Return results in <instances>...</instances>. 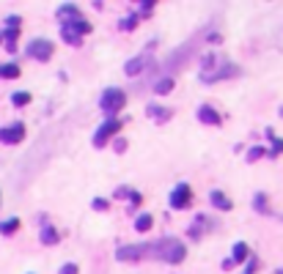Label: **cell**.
Segmentation results:
<instances>
[{"instance_id": "6da1fadb", "label": "cell", "mask_w": 283, "mask_h": 274, "mask_svg": "<svg viewBox=\"0 0 283 274\" xmlns=\"http://www.w3.org/2000/svg\"><path fill=\"white\" fill-rule=\"evenodd\" d=\"M239 69L228 61H220L215 52H206L204 63H201V83H220V80L237 77Z\"/></svg>"}, {"instance_id": "7a4b0ae2", "label": "cell", "mask_w": 283, "mask_h": 274, "mask_svg": "<svg viewBox=\"0 0 283 274\" xmlns=\"http://www.w3.org/2000/svg\"><path fill=\"white\" fill-rule=\"evenodd\" d=\"M154 244V258H160V260H168V263H181L184 260V255H187V247L179 241V238H173V236H168V238H160V241H151Z\"/></svg>"}, {"instance_id": "3957f363", "label": "cell", "mask_w": 283, "mask_h": 274, "mask_svg": "<svg viewBox=\"0 0 283 274\" xmlns=\"http://www.w3.org/2000/svg\"><path fill=\"white\" fill-rule=\"evenodd\" d=\"M124 104H127V96H124L121 88H108L99 96V107H102V113L108 115V118H116L124 110Z\"/></svg>"}, {"instance_id": "277c9868", "label": "cell", "mask_w": 283, "mask_h": 274, "mask_svg": "<svg viewBox=\"0 0 283 274\" xmlns=\"http://www.w3.org/2000/svg\"><path fill=\"white\" fill-rule=\"evenodd\" d=\"M143 258H154V244H124L116 249V260H143Z\"/></svg>"}, {"instance_id": "5b68a950", "label": "cell", "mask_w": 283, "mask_h": 274, "mask_svg": "<svg viewBox=\"0 0 283 274\" xmlns=\"http://www.w3.org/2000/svg\"><path fill=\"white\" fill-rule=\"evenodd\" d=\"M121 126H124L121 118H108L97 132H93V148H105V145H108L110 140H113V137L121 132Z\"/></svg>"}, {"instance_id": "8992f818", "label": "cell", "mask_w": 283, "mask_h": 274, "mask_svg": "<svg viewBox=\"0 0 283 274\" xmlns=\"http://www.w3.org/2000/svg\"><path fill=\"white\" fill-rule=\"evenodd\" d=\"M52 50H55V44H52L50 39H33V42L28 44L25 55L33 58V61H39V63H47L52 58Z\"/></svg>"}, {"instance_id": "52a82bcc", "label": "cell", "mask_w": 283, "mask_h": 274, "mask_svg": "<svg viewBox=\"0 0 283 274\" xmlns=\"http://www.w3.org/2000/svg\"><path fill=\"white\" fill-rule=\"evenodd\" d=\"M193 200V189L190 184H176L173 192H170V208H176V211H181V208H187Z\"/></svg>"}, {"instance_id": "ba28073f", "label": "cell", "mask_w": 283, "mask_h": 274, "mask_svg": "<svg viewBox=\"0 0 283 274\" xmlns=\"http://www.w3.org/2000/svg\"><path fill=\"white\" fill-rule=\"evenodd\" d=\"M22 140H25V124H22V121H17V124L0 129V143L14 145V143H22Z\"/></svg>"}, {"instance_id": "9c48e42d", "label": "cell", "mask_w": 283, "mask_h": 274, "mask_svg": "<svg viewBox=\"0 0 283 274\" xmlns=\"http://www.w3.org/2000/svg\"><path fill=\"white\" fill-rule=\"evenodd\" d=\"M58 20H61V25H72V22L82 20V14L74 3H63L61 9H58Z\"/></svg>"}, {"instance_id": "30bf717a", "label": "cell", "mask_w": 283, "mask_h": 274, "mask_svg": "<svg viewBox=\"0 0 283 274\" xmlns=\"http://www.w3.org/2000/svg\"><path fill=\"white\" fill-rule=\"evenodd\" d=\"M198 121H201V124L220 126V124H223V115L217 113V110L212 107V104H201V107H198Z\"/></svg>"}, {"instance_id": "8fae6325", "label": "cell", "mask_w": 283, "mask_h": 274, "mask_svg": "<svg viewBox=\"0 0 283 274\" xmlns=\"http://www.w3.org/2000/svg\"><path fill=\"white\" fill-rule=\"evenodd\" d=\"M212 225H215V222H209V219H206L204 214H198V217H196V222L190 225V238H193V241H198V238H201L204 233L212 228Z\"/></svg>"}, {"instance_id": "7c38bea8", "label": "cell", "mask_w": 283, "mask_h": 274, "mask_svg": "<svg viewBox=\"0 0 283 274\" xmlns=\"http://www.w3.org/2000/svg\"><path fill=\"white\" fill-rule=\"evenodd\" d=\"M209 200H212V206L220 208V211H231V208H234V203L228 200V195H226V192H220V189H212L209 192Z\"/></svg>"}, {"instance_id": "4fadbf2b", "label": "cell", "mask_w": 283, "mask_h": 274, "mask_svg": "<svg viewBox=\"0 0 283 274\" xmlns=\"http://www.w3.org/2000/svg\"><path fill=\"white\" fill-rule=\"evenodd\" d=\"M143 69H146V52H143V55H138V58H132V61H127V63H124V72H127L129 77H138V74L143 72Z\"/></svg>"}, {"instance_id": "5bb4252c", "label": "cell", "mask_w": 283, "mask_h": 274, "mask_svg": "<svg viewBox=\"0 0 283 274\" xmlns=\"http://www.w3.org/2000/svg\"><path fill=\"white\" fill-rule=\"evenodd\" d=\"M247 258H250V247H247L245 241H237L231 247V258L228 260H231V263H242V260H247Z\"/></svg>"}, {"instance_id": "9a60e30c", "label": "cell", "mask_w": 283, "mask_h": 274, "mask_svg": "<svg viewBox=\"0 0 283 274\" xmlns=\"http://www.w3.org/2000/svg\"><path fill=\"white\" fill-rule=\"evenodd\" d=\"M39 238H41V244L44 247H52V244H58V230H55V225H41V233H39Z\"/></svg>"}, {"instance_id": "2e32d148", "label": "cell", "mask_w": 283, "mask_h": 274, "mask_svg": "<svg viewBox=\"0 0 283 274\" xmlns=\"http://www.w3.org/2000/svg\"><path fill=\"white\" fill-rule=\"evenodd\" d=\"M0 39L6 42V50L14 52L17 50V39H20V28H6V31H0Z\"/></svg>"}, {"instance_id": "e0dca14e", "label": "cell", "mask_w": 283, "mask_h": 274, "mask_svg": "<svg viewBox=\"0 0 283 274\" xmlns=\"http://www.w3.org/2000/svg\"><path fill=\"white\" fill-rule=\"evenodd\" d=\"M173 85H176V80L170 77V74H165V77H160L154 83V93H157V96H168V93L173 91Z\"/></svg>"}, {"instance_id": "ac0fdd59", "label": "cell", "mask_w": 283, "mask_h": 274, "mask_svg": "<svg viewBox=\"0 0 283 274\" xmlns=\"http://www.w3.org/2000/svg\"><path fill=\"white\" fill-rule=\"evenodd\" d=\"M146 113H149L151 118L157 121V124H165V121L170 118V110H165V107H157V104H146Z\"/></svg>"}, {"instance_id": "d6986e66", "label": "cell", "mask_w": 283, "mask_h": 274, "mask_svg": "<svg viewBox=\"0 0 283 274\" xmlns=\"http://www.w3.org/2000/svg\"><path fill=\"white\" fill-rule=\"evenodd\" d=\"M253 208H256L258 214H267V217H272V208L267 206V195H264V192H256V197H253Z\"/></svg>"}, {"instance_id": "ffe728a7", "label": "cell", "mask_w": 283, "mask_h": 274, "mask_svg": "<svg viewBox=\"0 0 283 274\" xmlns=\"http://www.w3.org/2000/svg\"><path fill=\"white\" fill-rule=\"evenodd\" d=\"M61 39H63L69 47H80V44H82V36H77L72 28H63V25H61Z\"/></svg>"}, {"instance_id": "44dd1931", "label": "cell", "mask_w": 283, "mask_h": 274, "mask_svg": "<svg viewBox=\"0 0 283 274\" xmlns=\"http://www.w3.org/2000/svg\"><path fill=\"white\" fill-rule=\"evenodd\" d=\"M17 230H20V219L17 217H9V219L0 222V233H3V236H11V233H17Z\"/></svg>"}, {"instance_id": "7402d4cb", "label": "cell", "mask_w": 283, "mask_h": 274, "mask_svg": "<svg viewBox=\"0 0 283 274\" xmlns=\"http://www.w3.org/2000/svg\"><path fill=\"white\" fill-rule=\"evenodd\" d=\"M138 22H140V17H138V14H127V17H121L119 28L129 33V31H135V28H138Z\"/></svg>"}, {"instance_id": "603a6c76", "label": "cell", "mask_w": 283, "mask_h": 274, "mask_svg": "<svg viewBox=\"0 0 283 274\" xmlns=\"http://www.w3.org/2000/svg\"><path fill=\"white\" fill-rule=\"evenodd\" d=\"M0 77L17 80V77H20V66H17V63H3V66H0Z\"/></svg>"}, {"instance_id": "cb8c5ba5", "label": "cell", "mask_w": 283, "mask_h": 274, "mask_svg": "<svg viewBox=\"0 0 283 274\" xmlns=\"http://www.w3.org/2000/svg\"><path fill=\"white\" fill-rule=\"evenodd\" d=\"M11 104H14V107H25V104H31V93H28V91L11 93Z\"/></svg>"}, {"instance_id": "d4e9b609", "label": "cell", "mask_w": 283, "mask_h": 274, "mask_svg": "<svg viewBox=\"0 0 283 274\" xmlns=\"http://www.w3.org/2000/svg\"><path fill=\"white\" fill-rule=\"evenodd\" d=\"M151 222H154V219H151V214H140L138 219H135V230L138 233H146L151 228Z\"/></svg>"}, {"instance_id": "484cf974", "label": "cell", "mask_w": 283, "mask_h": 274, "mask_svg": "<svg viewBox=\"0 0 283 274\" xmlns=\"http://www.w3.org/2000/svg\"><path fill=\"white\" fill-rule=\"evenodd\" d=\"M264 135H267V140H269V143L275 145V148H272L275 154H283V140H280V137H275V132H272V129H267V132H264Z\"/></svg>"}, {"instance_id": "4316f807", "label": "cell", "mask_w": 283, "mask_h": 274, "mask_svg": "<svg viewBox=\"0 0 283 274\" xmlns=\"http://www.w3.org/2000/svg\"><path fill=\"white\" fill-rule=\"evenodd\" d=\"M140 6V9H138V17H149L151 14V11H154V0H143V3H138Z\"/></svg>"}, {"instance_id": "83f0119b", "label": "cell", "mask_w": 283, "mask_h": 274, "mask_svg": "<svg viewBox=\"0 0 283 274\" xmlns=\"http://www.w3.org/2000/svg\"><path fill=\"white\" fill-rule=\"evenodd\" d=\"M261 156H267V151L258 148V145H253V148L247 151V162H256V159H261Z\"/></svg>"}, {"instance_id": "f1b7e54d", "label": "cell", "mask_w": 283, "mask_h": 274, "mask_svg": "<svg viewBox=\"0 0 283 274\" xmlns=\"http://www.w3.org/2000/svg\"><path fill=\"white\" fill-rule=\"evenodd\" d=\"M91 208H93V211H108L110 203L105 200V197H93V200H91Z\"/></svg>"}, {"instance_id": "f546056e", "label": "cell", "mask_w": 283, "mask_h": 274, "mask_svg": "<svg viewBox=\"0 0 283 274\" xmlns=\"http://www.w3.org/2000/svg\"><path fill=\"white\" fill-rule=\"evenodd\" d=\"M127 197H129V206H132V208L143 203V195H140V192H135V189H129V195H127Z\"/></svg>"}, {"instance_id": "4dcf8cb0", "label": "cell", "mask_w": 283, "mask_h": 274, "mask_svg": "<svg viewBox=\"0 0 283 274\" xmlns=\"http://www.w3.org/2000/svg\"><path fill=\"white\" fill-rule=\"evenodd\" d=\"M61 274H80V266L77 263H63L61 266Z\"/></svg>"}, {"instance_id": "1f68e13d", "label": "cell", "mask_w": 283, "mask_h": 274, "mask_svg": "<svg viewBox=\"0 0 283 274\" xmlns=\"http://www.w3.org/2000/svg\"><path fill=\"white\" fill-rule=\"evenodd\" d=\"M20 25H22V20H20V17H17V14L6 20V28H20Z\"/></svg>"}, {"instance_id": "d6a6232c", "label": "cell", "mask_w": 283, "mask_h": 274, "mask_svg": "<svg viewBox=\"0 0 283 274\" xmlns=\"http://www.w3.org/2000/svg\"><path fill=\"white\" fill-rule=\"evenodd\" d=\"M116 151H119V154H124V151H127V140H124V137L116 140Z\"/></svg>"}, {"instance_id": "836d02e7", "label": "cell", "mask_w": 283, "mask_h": 274, "mask_svg": "<svg viewBox=\"0 0 283 274\" xmlns=\"http://www.w3.org/2000/svg\"><path fill=\"white\" fill-rule=\"evenodd\" d=\"M127 195H129L127 186H119V189H116V197H127Z\"/></svg>"}, {"instance_id": "e575fe53", "label": "cell", "mask_w": 283, "mask_h": 274, "mask_svg": "<svg viewBox=\"0 0 283 274\" xmlns=\"http://www.w3.org/2000/svg\"><path fill=\"white\" fill-rule=\"evenodd\" d=\"M278 113H280V118H283V104H280V110H278Z\"/></svg>"}, {"instance_id": "d590c367", "label": "cell", "mask_w": 283, "mask_h": 274, "mask_svg": "<svg viewBox=\"0 0 283 274\" xmlns=\"http://www.w3.org/2000/svg\"><path fill=\"white\" fill-rule=\"evenodd\" d=\"M0 42H3V39H0Z\"/></svg>"}]
</instances>
